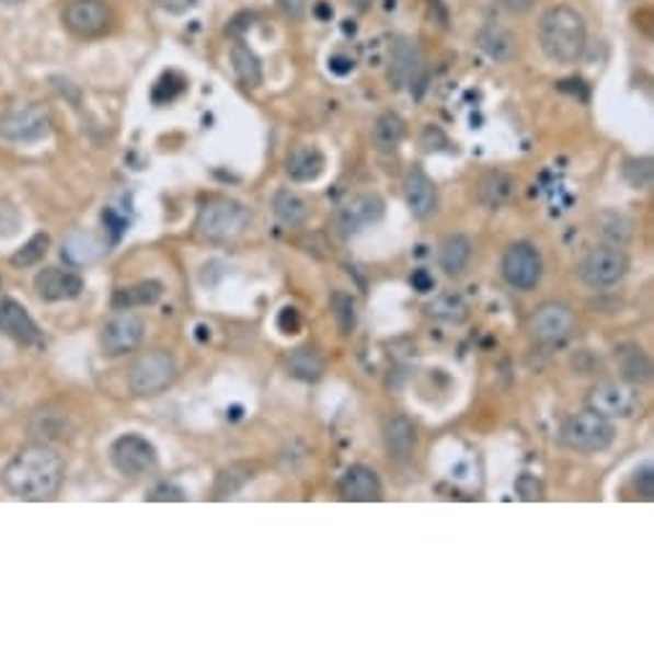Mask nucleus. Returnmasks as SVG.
I'll list each match as a JSON object with an SVG mask.
<instances>
[{
  "label": "nucleus",
  "mask_w": 654,
  "mask_h": 654,
  "mask_svg": "<svg viewBox=\"0 0 654 654\" xmlns=\"http://www.w3.org/2000/svg\"><path fill=\"white\" fill-rule=\"evenodd\" d=\"M145 340V321L137 313L122 311L111 321H105L101 332V349L108 357L129 355Z\"/></svg>",
  "instance_id": "obj_15"
},
{
  "label": "nucleus",
  "mask_w": 654,
  "mask_h": 654,
  "mask_svg": "<svg viewBox=\"0 0 654 654\" xmlns=\"http://www.w3.org/2000/svg\"><path fill=\"white\" fill-rule=\"evenodd\" d=\"M326 170V157L319 147L303 145L296 147L288 154V162H285V172L292 183H313V180L321 177V172Z\"/></svg>",
  "instance_id": "obj_23"
},
{
  "label": "nucleus",
  "mask_w": 654,
  "mask_h": 654,
  "mask_svg": "<svg viewBox=\"0 0 654 654\" xmlns=\"http://www.w3.org/2000/svg\"><path fill=\"white\" fill-rule=\"evenodd\" d=\"M111 462L126 478H145L157 470V449L141 434H126L111 447Z\"/></svg>",
  "instance_id": "obj_10"
},
{
  "label": "nucleus",
  "mask_w": 654,
  "mask_h": 654,
  "mask_svg": "<svg viewBox=\"0 0 654 654\" xmlns=\"http://www.w3.org/2000/svg\"><path fill=\"white\" fill-rule=\"evenodd\" d=\"M105 254H108V242L90 229H74L62 242V257L74 267L93 265V262L103 260Z\"/></svg>",
  "instance_id": "obj_21"
},
{
  "label": "nucleus",
  "mask_w": 654,
  "mask_h": 654,
  "mask_svg": "<svg viewBox=\"0 0 654 654\" xmlns=\"http://www.w3.org/2000/svg\"><path fill=\"white\" fill-rule=\"evenodd\" d=\"M285 367H288L290 378L300 382H319L323 378V370H326L321 355L313 347L292 349L288 359H285Z\"/></svg>",
  "instance_id": "obj_29"
},
{
  "label": "nucleus",
  "mask_w": 654,
  "mask_h": 654,
  "mask_svg": "<svg viewBox=\"0 0 654 654\" xmlns=\"http://www.w3.org/2000/svg\"><path fill=\"white\" fill-rule=\"evenodd\" d=\"M501 273L510 288L533 290L541 283V275H544V262H541L537 246L529 242H516L503 254Z\"/></svg>",
  "instance_id": "obj_9"
},
{
  "label": "nucleus",
  "mask_w": 654,
  "mask_h": 654,
  "mask_svg": "<svg viewBox=\"0 0 654 654\" xmlns=\"http://www.w3.org/2000/svg\"><path fill=\"white\" fill-rule=\"evenodd\" d=\"M382 214H386V200L378 193H357L336 214V231L344 239L357 237L359 231L378 223Z\"/></svg>",
  "instance_id": "obj_13"
},
{
  "label": "nucleus",
  "mask_w": 654,
  "mask_h": 654,
  "mask_svg": "<svg viewBox=\"0 0 654 654\" xmlns=\"http://www.w3.org/2000/svg\"><path fill=\"white\" fill-rule=\"evenodd\" d=\"M516 195V177L508 175L503 170H487L483 177L478 180V200L485 208H503L506 203L514 200Z\"/></svg>",
  "instance_id": "obj_24"
},
{
  "label": "nucleus",
  "mask_w": 654,
  "mask_h": 654,
  "mask_svg": "<svg viewBox=\"0 0 654 654\" xmlns=\"http://www.w3.org/2000/svg\"><path fill=\"white\" fill-rule=\"evenodd\" d=\"M593 231H596V237L604 239V244L623 246L631 237V221L623 214H616V210H600Z\"/></svg>",
  "instance_id": "obj_32"
},
{
  "label": "nucleus",
  "mask_w": 654,
  "mask_h": 654,
  "mask_svg": "<svg viewBox=\"0 0 654 654\" xmlns=\"http://www.w3.org/2000/svg\"><path fill=\"white\" fill-rule=\"evenodd\" d=\"M382 445H386V452L393 462L405 464L413 460L418 449V434L405 413H393V416L386 418V424H382Z\"/></svg>",
  "instance_id": "obj_17"
},
{
  "label": "nucleus",
  "mask_w": 654,
  "mask_h": 654,
  "mask_svg": "<svg viewBox=\"0 0 654 654\" xmlns=\"http://www.w3.org/2000/svg\"><path fill=\"white\" fill-rule=\"evenodd\" d=\"M177 380V365L170 352L164 349H149L139 355L129 367V388L134 395L154 398L162 395L164 390L172 388Z\"/></svg>",
  "instance_id": "obj_5"
},
{
  "label": "nucleus",
  "mask_w": 654,
  "mask_h": 654,
  "mask_svg": "<svg viewBox=\"0 0 654 654\" xmlns=\"http://www.w3.org/2000/svg\"><path fill=\"white\" fill-rule=\"evenodd\" d=\"M149 501H185V493L175 485H160L147 495Z\"/></svg>",
  "instance_id": "obj_44"
},
{
  "label": "nucleus",
  "mask_w": 654,
  "mask_h": 654,
  "mask_svg": "<svg viewBox=\"0 0 654 654\" xmlns=\"http://www.w3.org/2000/svg\"><path fill=\"white\" fill-rule=\"evenodd\" d=\"M405 139V122L393 111L378 116V122L372 126V145L382 154H393Z\"/></svg>",
  "instance_id": "obj_28"
},
{
  "label": "nucleus",
  "mask_w": 654,
  "mask_h": 654,
  "mask_svg": "<svg viewBox=\"0 0 654 654\" xmlns=\"http://www.w3.org/2000/svg\"><path fill=\"white\" fill-rule=\"evenodd\" d=\"M332 313H334L336 329H340L342 336L355 334V329H357V306H355V298L347 296V292L336 290L334 296H332Z\"/></svg>",
  "instance_id": "obj_35"
},
{
  "label": "nucleus",
  "mask_w": 654,
  "mask_h": 654,
  "mask_svg": "<svg viewBox=\"0 0 654 654\" xmlns=\"http://www.w3.org/2000/svg\"><path fill=\"white\" fill-rule=\"evenodd\" d=\"M621 175L634 191H650L654 180L652 157H629V160L621 164Z\"/></svg>",
  "instance_id": "obj_34"
},
{
  "label": "nucleus",
  "mask_w": 654,
  "mask_h": 654,
  "mask_svg": "<svg viewBox=\"0 0 654 654\" xmlns=\"http://www.w3.org/2000/svg\"><path fill=\"white\" fill-rule=\"evenodd\" d=\"M472 260V242L464 234H449L439 244V267L449 277H460L470 267Z\"/></svg>",
  "instance_id": "obj_25"
},
{
  "label": "nucleus",
  "mask_w": 654,
  "mask_h": 654,
  "mask_svg": "<svg viewBox=\"0 0 654 654\" xmlns=\"http://www.w3.org/2000/svg\"><path fill=\"white\" fill-rule=\"evenodd\" d=\"M277 323H280L283 334H296L300 329V315L296 308H283L280 311V319H277Z\"/></svg>",
  "instance_id": "obj_43"
},
{
  "label": "nucleus",
  "mask_w": 654,
  "mask_h": 654,
  "mask_svg": "<svg viewBox=\"0 0 654 654\" xmlns=\"http://www.w3.org/2000/svg\"><path fill=\"white\" fill-rule=\"evenodd\" d=\"M516 493L521 495L524 501H541L544 498V491H541V483L533 475H521L516 480Z\"/></svg>",
  "instance_id": "obj_39"
},
{
  "label": "nucleus",
  "mask_w": 654,
  "mask_h": 654,
  "mask_svg": "<svg viewBox=\"0 0 654 654\" xmlns=\"http://www.w3.org/2000/svg\"><path fill=\"white\" fill-rule=\"evenodd\" d=\"M577 319L573 308L558 300H547L526 319V334L537 344H562L575 334Z\"/></svg>",
  "instance_id": "obj_8"
},
{
  "label": "nucleus",
  "mask_w": 654,
  "mask_h": 654,
  "mask_svg": "<svg viewBox=\"0 0 654 654\" xmlns=\"http://www.w3.org/2000/svg\"><path fill=\"white\" fill-rule=\"evenodd\" d=\"M418 145H421V149H424V152H439V149L449 147V141H447L445 131H441L439 126H426L424 134H421Z\"/></svg>",
  "instance_id": "obj_38"
},
{
  "label": "nucleus",
  "mask_w": 654,
  "mask_h": 654,
  "mask_svg": "<svg viewBox=\"0 0 654 654\" xmlns=\"http://www.w3.org/2000/svg\"><path fill=\"white\" fill-rule=\"evenodd\" d=\"M26 3V0H0V5H21Z\"/></svg>",
  "instance_id": "obj_47"
},
{
  "label": "nucleus",
  "mask_w": 654,
  "mask_h": 654,
  "mask_svg": "<svg viewBox=\"0 0 654 654\" xmlns=\"http://www.w3.org/2000/svg\"><path fill=\"white\" fill-rule=\"evenodd\" d=\"M421 74H424V55H421L418 44L405 39V36H398V39L390 44V51H388L390 88L401 90V88L418 85Z\"/></svg>",
  "instance_id": "obj_14"
},
{
  "label": "nucleus",
  "mask_w": 654,
  "mask_h": 654,
  "mask_svg": "<svg viewBox=\"0 0 654 654\" xmlns=\"http://www.w3.org/2000/svg\"><path fill=\"white\" fill-rule=\"evenodd\" d=\"M65 480V462L51 447L28 445L11 457L3 483L19 501H51Z\"/></svg>",
  "instance_id": "obj_1"
},
{
  "label": "nucleus",
  "mask_w": 654,
  "mask_h": 654,
  "mask_svg": "<svg viewBox=\"0 0 654 654\" xmlns=\"http://www.w3.org/2000/svg\"><path fill=\"white\" fill-rule=\"evenodd\" d=\"M34 288L39 292L42 300L47 303H62V300L78 298L85 283L78 273H70V269L59 267H44L39 275L34 277Z\"/></svg>",
  "instance_id": "obj_19"
},
{
  "label": "nucleus",
  "mask_w": 654,
  "mask_h": 654,
  "mask_svg": "<svg viewBox=\"0 0 654 654\" xmlns=\"http://www.w3.org/2000/svg\"><path fill=\"white\" fill-rule=\"evenodd\" d=\"M162 11L172 13V16H183V13L198 9L200 0H154Z\"/></svg>",
  "instance_id": "obj_42"
},
{
  "label": "nucleus",
  "mask_w": 654,
  "mask_h": 654,
  "mask_svg": "<svg viewBox=\"0 0 654 654\" xmlns=\"http://www.w3.org/2000/svg\"><path fill=\"white\" fill-rule=\"evenodd\" d=\"M231 65H234L237 78L244 88H260L262 80H265L260 57L254 55L244 42H237L234 47H231Z\"/></svg>",
  "instance_id": "obj_31"
},
{
  "label": "nucleus",
  "mask_w": 654,
  "mask_h": 654,
  "mask_svg": "<svg viewBox=\"0 0 654 654\" xmlns=\"http://www.w3.org/2000/svg\"><path fill=\"white\" fill-rule=\"evenodd\" d=\"M537 39L544 55L554 65H575L585 51V21L570 5H552L541 13Z\"/></svg>",
  "instance_id": "obj_2"
},
{
  "label": "nucleus",
  "mask_w": 654,
  "mask_h": 654,
  "mask_svg": "<svg viewBox=\"0 0 654 654\" xmlns=\"http://www.w3.org/2000/svg\"><path fill=\"white\" fill-rule=\"evenodd\" d=\"M340 493L344 501L352 503H372L382 498L380 475L367 464H352L340 478Z\"/></svg>",
  "instance_id": "obj_20"
},
{
  "label": "nucleus",
  "mask_w": 654,
  "mask_h": 654,
  "mask_svg": "<svg viewBox=\"0 0 654 654\" xmlns=\"http://www.w3.org/2000/svg\"><path fill=\"white\" fill-rule=\"evenodd\" d=\"M347 3L359 13H367L375 5V0H347Z\"/></svg>",
  "instance_id": "obj_46"
},
{
  "label": "nucleus",
  "mask_w": 654,
  "mask_h": 654,
  "mask_svg": "<svg viewBox=\"0 0 654 654\" xmlns=\"http://www.w3.org/2000/svg\"><path fill=\"white\" fill-rule=\"evenodd\" d=\"M403 198L413 218H418V221L432 218L436 214V208H439V191H436L434 180L418 168H413L409 175H405Z\"/></svg>",
  "instance_id": "obj_18"
},
{
  "label": "nucleus",
  "mask_w": 654,
  "mask_h": 654,
  "mask_svg": "<svg viewBox=\"0 0 654 654\" xmlns=\"http://www.w3.org/2000/svg\"><path fill=\"white\" fill-rule=\"evenodd\" d=\"M250 223L252 210L244 203L231 198H214L203 203L195 229L208 242H231V239L242 237L250 229Z\"/></svg>",
  "instance_id": "obj_3"
},
{
  "label": "nucleus",
  "mask_w": 654,
  "mask_h": 654,
  "mask_svg": "<svg viewBox=\"0 0 654 654\" xmlns=\"http://www.w3.org/2000/svg\"><path fill=\"white\" fill-rule=\"evenodd\" d=\"M585 403H588V411L604 418H627L636 409V393L634 386L623 380H600L590 388Z\"/></svg>",
  "instance_id": "obj_12"
},
{
  "label": "nucleus",
  "mask_w": 654,
  "mask_h": 654,
  "mask_svg": "<svg viewBox=\"0 0 654 654\" xmlns=\"http://www.w3.org/2000/svg\"><path fill=\"white\" fill-rule=\"evenodd\" d=\"M475 44L483 55L495 59V62H508V59H514L516 55L514 34H510L508 28L495 26V24L480 28L475 36Z\"/></svg>",
  "instance_id": "obj_26"
},
{
  "label": "nucleus",
  "mask_w": 654,
  "mask_h": 654,
  "mask_svg": "<svg viewBox=\"0 0 654 654\" xmlns=\"http://www.w3.org/2000/svg\"><path fill=\"white\" fill-rule=\"evenodd\" d=\"M273 208H275L277 221L285 223V227H303L308 216H311L308 203L300 198L296 191H290V187H283V191L275 193Z\"/></svg>",
  "instance_id": "obj_30"
},
{
  "label": "nucleus",
  "mask_w": 654,
  "mask_h": 654,
  "mask_svg": "<svg viewBox=\"0 0 654 654\" xmlns=\"http://www.w3.org/2000/svg\"><path fill=\"white\" fill-rule=\"evenodd\" d=\"M277 9L292 24H300L308 13V0H277Z\"/></svg>",
  "instance_id": "obj_40"
},
{
  "label": "nucleus",
  "mask_w": 654,
  "mask_h": 654,
  "mask_svg": "<svg viewBox=\"0 0 654 654\" xmlns=\"http://www.w3.org/2000/svg\"><path fill=\"white\" fill-rule=\"evenodd\" d=\"M51 131L49 108L42 103L16 105L0 116V137L16 145H32V141L47 139Z\"/></svg>",
  "instance_id": "obj_7"
},
{
  "label": "nucleus",
  "mask_w": 654,
  "mask_h": 654,
  "mask_svg": "<svg viewBox=\"0 0 654 654\" xmlns=\"http://www.w3.org/2000/svg\"><path fill=\"white\" fill-rule=\"evenodd\" d=\"M411 283L416 285V288H418L421 292L432 290V285H434V280H432V277H428L426 269H416V273H413V277H411Z\"/></svg>",
  "instance_id": "obj_45"
},
{
  "label": "nucleus",
  "mask_w": 654,
  "mask_h": 654,
  "mask_svg": "<svg viewBox=\"0 0 654 654\" xmlns=\"http://www.w3.org/2000/svg\"><path fill=\"white\" fill-rule=\"evenodd\" d=\"M634 487H636L639 495H642L644 501H652L654 498V472H652L650 464H646V468H642V470H636Z\"/></svg>",
  "instance_id": "obj_41"
},
{
  "label": "nucleus",
  "mask_w": 654,
  "mask_h": 654,
  "mask_svg": "<svg viewBox=\"0 0 654 654\" xmlns=\"http://www.w3.org/2000/svg\"><path fill=\"white\" fill-rule=\"evenodd\" d=\"M613 359L616 367H619L621 380L629 382V386H644V382L652 380V359L639 344H621V347H616Z\"/></svg>",
  "instance_id": "obj_22"
},
{
  "label": "nucleus",
  "mask_w": 654,
  "mask_h": 654,
  "mask_svg": "<svg viewBox=\"0 0 654 654\" xmlns=\"http://www.w3.org/2000/svg\"><path fill=\"white\" fill-rule=\"evenodd\" d=\"M0 332L13 340L19 347H42L44 334L36 326V321L19 300L3 298L0 300Z\"/></svg>",
  "instance_id": "obj_16"
},
{
  "label": "nucleus",
  "mask_w": 654,
  "mask_h": 654,
  "mask_svg": "<svg viewBox=\"0 0 654 654\" xmlns=\"http://www.w3.org/2000/svg\"><path fill=\"white\" fill-rule=\"evenodd\" d=\"M49 234H44V231H39V234H34L28 242L21 246V250L13 254L11 257V265L19 267V269H26V267H34L39 265V262L47 257L49 252Z\"/></svg>",
  "instance_id": "obj_36"
},
{
  "label": "nucleus",
  "mask_w": 654,
  "mask_h": 654,
  "mask_svg": "<svg viewBox=\"0 0 654 654\" xmlns=\"http://www.w3.org/2000/svg\"><path fill=\"white\" fill-rule=\"evenodd\" d=\"M428 313L434 315L436 321H445V323H464L470 315V308L464 303L462 296H457V292H441V296H436L432 300V306H428Z\"/></svg>",
  "instance_id": "obj_33"
},
{
  "label": "nucleus",
  "mask_w": 654,
  "mask_h": 654,
  "mask_svg": "<svg viewBox=\"0 0 654 654\" xmlns=\"http://www.w3.org/2000/svg\"><path fill=\"white\" fill-rule=\"evenodd\" d=\"M581 280L593 290H606L619 285L629 273V257L621 246L600 244L590 250L577 265Z\"/></svg>",
  "instance_id": "obj_6"
},
{
  "label": "nucleus",
  "mask_w": 654,
  "mask_h": 654,
  "mask_svg": "<svg viewBox=\"0 0 654 654\" xmlns=\"http://www.w3.org/2000/svg\"><path fill=\"white\" fill-rule=\"evenodd\" d=\"M65 28L78 39H95L111 26V11L103 0H67L62 11Z\"/></svg>",
  "instance_id": "obj_11"
},
{
  "label": "nucleus",
  "mask_w": 654,
  "mask_h": 654,
  "mask_svg": "<svg viewBox=\"0 0 654 654\" xmlns=\"http://www.w3.org/2000/svg\"><path fill=\"white\" fill-rule=\"evenodd\" d=\"M21 229V216L19 210L9 206V203H0V239H9Z\"/></svg>",
  "instance_id": "obj_37"
},
{
  "label": "nucleus",
  "mask_w": 654,
  "mask_h": 654,
  "mask_svg": "<svg viewBox=\"0 0 654 654\" xmlns=\"http://www.w3.org/2000/svg\"><path fill=\"white\" fill-rule=\"evenodd\" d=\"M616 439V426L611 418L598 416L593 411L573 413L565 424L560 428V441L562 447L573 449V452L581 455H598L613 445Z\"/></svg>",
  "instance_id": "obj_4"
},
{
  "label": "nucleus",
  "mask_w": 654,
  "mask_h": 654,
  "mask_svg": "<svg viewBox=\"0 0 654 654\" xmlns=\"http://www.w3.org/2000/svg\"><path fill=\"white\" fill-rule=\"evenodd\" d=\"M162 283L157 280H141L137 285H131V288H118L114 292V298H111V306L116 308V311H131V308H141V306H154L157 300L162 298Z\"/></svg>",
  "instance_id": "obj_27"
}]
</instances>
